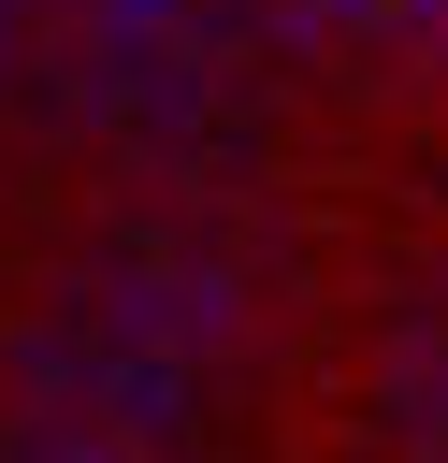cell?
<instances>
[{
	"instance_id": "obj_1",
	"label": "cell",
	"mask_w": 448,
	"mask_h": 463,
	"mask_svg": "<svg viewBox=\"0 0 448 463\" xmlns=\"http://www.w3.org/2000/svg\"><path fill=\"white\" fill-rule=\"evenodd\" d=\"M14 43H29V0H0V72H14Z\"/></svg>"
}]
</instances>
